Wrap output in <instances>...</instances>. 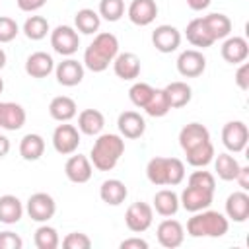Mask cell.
<instances>
[{
  "label": "cell",
  "mask_w": 249,
  "mask_h": 249,
  "mask_svg": "<svg viewBox=\"0 0 249 249\" xmlns=\"http://www.w3.org/2000/svg\"><path fill=\"white\" fill-rule=\"evenodd\" d=\"M220 53H222V58L226 62H230V64H241L249 56V43H247L245 37H237V35L226 37V41L222 43Z\"/></svg>",
  "instance_id": "cell-18"
},
{
  "label": "cell",
  "mask_w": 249,
  "mask_h": 249,
  "mask_svg": "<svg viewBox=\"0 0 249 249\" xmlns=\"http://www.w3.org/2000/svg\"><path fill=\"white\" fill-rule=\"evenodd\" d=\"M212 161H214V171L222 181H235V175L241 165L231 154H228V152L218 154V156H214Z\"/></svg>",
  "instance_id": "cell-34"
},
{
  "label": "cell",
  "mask_w": 249,
  "mask_h": 249,
  "mask_svg": "<svg viewBox=\"0 0 249 249\" xmlns=\"http://www.w3.org/2000/svg\"><path fill=\"white\" fill-rule=\"evenodd\" d=\"M2 91H4V80L0 78V93H2Z\"/></svg>",
  "instance_id": "cell-52"
},
{
  "label": "cell",
  "mask_w": 249,
  "mask_h": 249,
  "mask_svg": "<svg viewBox=\"0 0 249 249\" xmlns=\"http://www.w3.org/2000/svg\"><path fill=\"white\" fill-rule=\"evenodd\" d=\"M187 185L214 193V191H216V177H214L210 171H204L202 167H196V171H193V173L189 175V183H187Z\"/></svg>",
  "instance_id": "cell-41"
},
{
  "label": "cell",
  "mask_w": 249,
  "mask_h": 249,
  "mask_svg": "<svg viewBox=\"0 0 249 249\" xmlns=\"http://www.w3.org/2000/svg\"><path fill=\"white\" fill-rule=\"evenodd\" d=\"M6 66V53H4V49L0 47V70Z\"/></svg>",
  "instance_id": "cell-51"
},
{
  "label": "cell",
  "mask_w": 249,
  "mask_h": 249,
  "mask_svg": "<svg viewBox=\"0 0 249 249\" xmlns=\"http://www.w3.org/2000/svg\"><path fill=\"white\" fill-rule=\"evenodd\" d=\"M208 140H210V132L200 123H189L179 130V146L183 148V152H189Z\"/></svg>",
  "instance_id": "cell-19"
},
{
  "label": "cell",
  "mask_w": 249,
  "mask_h": 249,
  "mask_svg": "<svg viewBox=\"0 0 249 249\" xmlns=\"http://www.w3.org/2000/svg\"><path fill=\"white\" fill-rule=\"evenodd\" d=\"M156 237H158V243L165 249H175L183 243L185 239V228L181 222L177 220H171L169 216L165 220H161L158 224V230H156Z\"/></svg>",
  "instance_id": "cell-10"
},
{
  "label": "cell",
  "mask_w": 249,
  "mask_h": 249,
  "mask_svg": "<svg viewBox=\"0 0 249 249\" xmlns=\"http://www.w3.org/2000/svg\"><path fill=\"white\" fill-rule=\"evenodd\" d=\"M206 70V58L196 49H187L177 56V72L183 78H198Z\"/></svg>",
  "instance_id": "cell-12"
},
{
  "label": "cell",
  "mask_w": 249,
  "mask_h": 249,
  "mask_svg": "<svg viewBox=\"0 0 249 249\" xmlns=\"http://www.w3.org/2000/svg\"><path fill=\"white\" fill-rule=\"evenodd\" d=\"M25 208L21 204V200L16 195H2L0 196V222L6 226L18 224L23 216Z\"/></svg>",
  "instance_id": "cell-27"
},
{
  "label": "cell",
  "mask_w": 249,
  "mask_h": 249,
  "mask_svg": "<svg viewBox=\"0 0 249 249\" xmlns=\"http://www.w3.org/2000/svg\"><path fill=\"white\" fill-rule=\"evenodd\" d=\"M23 239L16 231H0V249H21Z\"/></svg>",
  "instance_id": "cell-44"
},
{
  "label": "cell",
  "mask_w": 249,
  "mask_h": 249,
  "mask_svg": "<svg viewBox=\"0 0 249 249\" xmlns=\"http://www.w3.org/2000/svg\"><path fill=\"white\" fill-rule=\"evenodd\" d=\"M235 181L239 183V187H241L243 191L249 189V165H241V167H239V171H237V175H235Z\"/></svg>",
  "instance_id": "cell-48"
},
{
  "label": "cell",
  "mask_w": 249,
  "mask_h": 249,
  "mask_svg": "<svg viewBox=\"0 0 249 249\" xmlns=\"http://www.w3.org/2000/svg\"><path fill=\"white\" fill-rule=\"evenodd\" d=\"M84 64L78 62L76 58H66L62 62H58L54 66V74H56V82L60 86H66V88H74L78 86L82 80H84Z\"/></svg>",
  "instance_id": "cell-15"
},
{
  "label": "cell",
  "mask_w": 249,
  "mask_h": 249,
  "mask_svg": "<svg viewBox=\"0 0 249 249\" xmlns=\"http://www.w3.org/2000/svg\"><path fill=\"white\" fill-rule=\"evenodd\" d=\"M235 84L239 89L247 91L249 89V64L247 62H241L239 68L235 70Z\"/></svg>",
  "instance_id": "cell-45"
},
{
  "label": "cell",
  "mask_w": 249,
  "mask_h": 249,
  "mask_svg": "<svg viewBox=\"0 0 249 249\" xmlns=\"http://www.w3.org/2000/svg\"><path fill=\"white\" fill-rule=\"evenodd\" d=\"M128 189L121 179H105L99 187V198L109 206H119L126 200Z\"/></svg>",
  "instance_id": "cell-23"
},
{
  "label": "cell",
  "mask_w": 249,
  "mask_h": 249,
  "mask_svg": "<svg viewBox=\"0 0 249 249\" xmlns=\"http://www.w3.org/2000/svg\"><path fill=\"white\" fill-rule=\"evenodd\" d=\"M33 241H35V247H37V249H56V247L60 245L58 231H56L53 226H47V222L41 224V226L35 230Z\"/></svg>",
  "instance_id": "cell-37"
},
{
  "label": "cell",
  "mask_w": 249,
  "mask_h": 249,
  "mask_svg": "<svg viewBox=\"0 0 249 249\" xmlns=\"http://www.w3.org/2000/svg\"><path fill=\"white\" fill-rule=\"evenodd\" d=\"M152 93H154V88L150 84H146V82H136L128 89V97H130L132 105L138 107V109H144L146 107V103L150 101Z\"/></svg>",
  "instance_id": "cell-40"
},
{
  "label": "cell",
  "mask_w": 249,
  "mask_h": 249,
  "mask_svg": "<svg viewBox=\"0 0 249 249\" xmlns=\"http://www.w3.org/2000/svg\"><path fill=\"white\" fill-rule=\"evenodd\" d=\"M25 212H27V216H29L33 222L45 224V222H49V220L54 216V212H56V202H54V198H53L49 193H33V195L27 198Z\"/></svg>",
  "instance_id": "cell-6"
},
{
  "label": "cell",
  "mask_w": 249,
  "mask_h": 249,
  "mask_svg": "<svg viewBox=\"0 0 249 249\" xmlns=\"http://www.w3.org/2000/svg\"><path fill=\"white\" fill-rule=\"evenodd\" d=\"M126 16L134 25H150L158 16V4L156 0H132L128 4Z\"/></svg>",
  "instance_id": "cell-16"
},
{
  "label": "cell",
  "mask_w": 249,
  "mask_h": 249,
  "mask_svg": "<svg viewBox=\"0 0 249 249\" xmlns=\"http://www.w3.org/2000/svg\"><path fill=\"white\" fill-rule=\"evenodd\" d=\"M64 173H66L68 181L82 185V183H88L91 179L93 165H91V161H89L88 156H82V154H74L72 156L70 154V158L64 163Z\"/></svg>",
  "instance_id": "cell-13"
},
{
  "label": "cell",
  "mask_w": 249,
  "mask_h": 249,
  "mask_svg": "<svg viewBox=\"0 0 249 249\" xmlns=\"http://www.w3.org/2000/svg\"><path fill=\"white\" fill-rule=\"evenodd\" d=\"M54 70V60L49 53L45 51H37L31 53L25 60V72L31 78H47L51 72Z\"/></svg>",
  "instance_id": "cell-21"
},
{
  "label": "cell",
  "mask_w": 249,
  "mask_h": 249,
  "mask_svg": "<svg viewBox=\"0 0 249 249\" xmlns=\"http://www.w3.org/2000/svg\"><path fill=\"white\" fill-rule=\"evenodd\" d=\"M146 177L158 187H175L185 179V163L179 158L156 156L146 165Z\"/></svg>",
  "instance_id": "cell-3"
},
{
  "label": "cell",
  "mask_w": 249,
  "mask_h": 249,
  "mask_svg": "<svg viewBox=\"0 0 249 249\" xmlns=\"http://www.w3.org/2000/svg\"><path fill=\"white\" fill-rule=\"evenodd\" d=\"M19 33V27L16 23L14 18H8V16H0V43H10L18 37Z\"/></svg>",
  "instance_id": "cell-43"
},
{
  "label": "cell",
  "mask_w": 249,
  "mask_h": 249,
  "mask_svg": "<svg viewBox=\"0 0 249 249\" xmlns=\"http://www.w3.org/2000/svg\"><path fill=\"white\" fill-rule=\"evenodd\" d=\"M62 247L64 249H89L91 239L84 231H72L62 239Z\"/></svg>",
  "instance_id": "cell-42"
},
{
  "label": "cell",
  "mask_w": 249,
  "mask_h": 249,
  "mask_svg": "<svg viewBox=\"0 0 249 249\" xmlns=\"http://www.w3.org/2000/svg\"><path fill=\"white\" fill-rule=\"evenodd\" d=\"M226 218L233 220L237 224H241L249 218V195L243 189L231 193L226 198Z\"/></svg>",
  "instance_id": "cell-20"
},
{
  "label": "cell",
  "mask_w": 249,
  "mask_h": 249,
  "mask_svg": "<svg viewBox=\"0 0 249 249\" xmlns=\"http://www.w3.org/2000/svg\"><path fill=\"white\" fill-rule=\"evenodd\" d=\"M202 23H204L206 31L210 33V37L214 39V43L230 37V33H231V19L226 14L212 12L208 16H202Z\"/></svg>",
  "instance_id": "cell-24"
},
{
  "label": "cell",
  "mask_w": 249,
  "mask_h": 249,
  "mask_svg": "<svg viewBox=\"0 0 249 249\" xmlns=\"http://www.w3.org/2000/svg\"><path fill=\"white\" fill-rule=\"evenodd\" d=\"M74 25H76V27H74L76 31H80V33H84V35H93V33L99 31L101 18H99V14H97L95 10H91V8H82V10H78L76 16H74Z\"/></svg>",
  "instance_id": "cell-31"
},
{
  "label": "cell",
  "mask_w": 249,
  "mask_h": 249,
  "mask_svg": "<svg viewBox=\"0 0 249 249\" xmlns=\"http://www.w3.org/2000/svg\"><path fill=\"white\" fill-rule=\"evenodd\" d=\"M216 152H214V144L208 140L189 152H185V158H187V163L193 165V167H206L212 160H214Z\"/></svg>",
  "instance_id": "cell-35"
},
{
  "label": "cell",
  "mask_w": 249,
  "mask_h": 249,
  "mask_svg": "<svg viewBox=\"0 0 249 249\" xmlns=\"http://www.w3.org/2000/svg\"><path fill=\"white\" fill-rule=\"evenodd\" d=\"M23 124H25V109L19 103L4 101L2 115H0V126L4 130H19Z\"/></svg>",
  "instance_id": "cell-26"
},
{
  "label": "cell",
  "mask_w": 249,
  "mask_h": 249,
  "mask_svg": "<svg viewBox=\"0 0 249 249\" xmlns=\"http://www.w3.org/2000/svg\"><path fill=\"white\" fill-rule=\"evenodd\" d=\"M97 14L107 21H119L124 16V0H99Z\"/></svg>",
  "instance_id": "cell-39"
},
{
  "label": "cell",
  "mask_w": 249,
  "mask_h": 249,
  "mask_svg": "<svg viewBox=\"0 0 249 249\" xmlns=\"http://www.w3.org/2000/svg\"><path fill=\"white\" fill-rule=\"evenodd\" d=\"M16 2L21 12H37L39 8L47 4V0H16Z\"/></svg>",
  "instance_id": "cell-46"
},
{
  "label": "cell",
  "mask_w": 249,
  "mask_h": 249,
  "mask_svg": "<svg viewBox=\"0 0 249 249\" xmlns=\"http://www.w3.org/2000/svg\"><path fill=\"white\" fill-rule=\"evenodd\" d=\"M144 111L150 115V117H165L169 111H171V105H169V99H167V95H165V89L161 88H154V93H152V97H150V101L146 103V107H144Z\"/></svg>",
  "instance_id": "cell-36"
},
{
  "label": "cell",
  "mask_w": 249,
  "mask_h": 249,
  "mask_svg": "<svg viewBox=\"0 0 249 249\" xmlns=\"http://www.w3.org/2000/svg\"><path fill=\"white\" fill-rule=\"evenodd\" d=\"M117 54H119V39L109 31H101L95 33L93 41L86 47L82 64L91 72H103L109 68V64L115 60Z\"/></svg>",
  "instance_id": "cell-1"
},
{
  "label": "cell",
  "mask_w": 249,
  "mask_h": 249,
  "mask_svg": "<svg viewBox=\"0 0 249 249\" xmlns=\"http://www.w3.org/2000/svg\"><path fill=\"white\" fill-rule=\"evenodd\" d=\"M123 154H124L123 136L105 132V134H97V140L93 142L89 152V161L97 171H111L119 163Z\"/></svg>",
  "instance_id": "cell-2"
},
{
  "label": "cell",
  "mask_w": 249,
  "mask_h": 249,
  "mask_svg": "<svg viewBox=\"0 0 249 249\" xmlns=\"http://www.w3.org/2000/svg\"><path fill=\"white\" fill-rule=\"evenodd\" d=\"M212 198H214V193L187 185L179 195V204L189 212H198L208 208L212 204Z\"/></svg>",
  "instance_id": "cell-14"
},
{
  "label": "cell",
  "mask_w": 249,
  "mask_h": 249,
  "mask_svg": "<svg viewBox=\"0 0 249 249\" xmlns=\"http://www.w3.org/2000/svg\"><path fill=\"white\" fill-rule=\"evenodd\" d=\"M163 89H165V95H167V99H169L171 109L185 107V105L191 101V97H193V89H191V86H189L187 82H181V80L167 84Z\"/></svg>",
  "instance_id": "cell-33"
},
{
  "label": "cell",
  "mask_w": 249,
  "mask_h": 249,
  "mask_svg": "<svg viewBox=\"0 0 249 249\" xmlns=\"http://www.w3.org/2000/svg\"><path fill=\"white\" fill-rule=\"evenodd\" d=\"M121 249H148V241L142 237H128L121 241Z\"/></svg>",
  "instance_id": "cell-47"
},
{
  "label": "cell",
  "mask_w": 249,
  "mask_h": 249,
  "mask_svg": "<svg viewBox=\"0 0 249 249\" xmlns=\"http://www.w3.org/2000/svg\"><path fill=\"white\" fill-rule=\"evenodd\" d=\"M103 126H105V117L97 109H84L78 115V130L82 134L97 136V134H101Z\"/></svg>",
  "instance_id": "cell-28"
},
{
  "label": "cell",
  "mask_w": 249,
  "mask_h": 249,
  "mask_svg": "<svg viewBox=\"0 0 249 249\" xmlns=\"http://www.w3.org/2000/svg\"><path fill=\"white\" fill-rule=\"evenodd\" d=\"M212 0H187V6L195 12H200V10H206L210 6Z\"/></svg>",
  "instance_id": "cell-49"
},
{
  "label": "cell",
  "mask_w": 249,
  "mask_h": 249,
  "mask_svg": "<svg viewBox=\"0 0 249 249\" xmlns=\"http://www.w3.org/2000/svg\"><path fill=\"white\" fill-rule=\"evenodd\" d=\"M80 146V130L78 126L74 124H68V123H62L54 128L53 132V148L62 154V156H70L78 150Z\"/></svg>",
  "instance_id": "cell-8"
},
{
  "label": "cell",
  "mask_w": 249,
  "mask_h": 249,
  "mask_svg": "<svg viewBox=\"0 0 249 249\" xmlns=\"http://www.w3.org/2000/svg\"><path fill=\"white\" fill-rule=\"evenodd\" d=\"M43 154H45V140H43L41 134L29 132V134H25L21 138V142H19V156L25 161H37Z\"/></svg>",
  "instance_id": "cell-30"
},
{
  "label": "cell",
  "mask_w": 249,
  "mask_h": 249,
  "mask_svg": "<svg viewBox=\"0 0 249 249\" xmlns=\"http://www.w3.org/2000/svg\"><path fill=\"white\" fill-rule=\"evenodd\" d=\"M113 70L121 80H136L140 76V58L134 53H119L113 60Z\"/></svg>",
  "instance_id": "cell-22"
},
{
  "label": "cell",
  "mask_w": 249,
  "mask_h": 249,
  "mask_svg": "<svg viewBox=\"0 0 249 249\" xmlns=\"http://www.w3.org/2000/svg\"><path fill=\"white\" fill-rule=\"evenodd\" d=\"M152 45L156 47V51H160L163 54L173 53L181 45V31L175 25L161 23L152 31Z\"/></svg>",
  "instance_id": "cell-11"
},
{
  "label": "cell",
  "mask_w": 249,
  "mask_h": 249,
  "mask_svg": "<svg viewBox=\"0 0 249 249\" xmlns=\"http://www.w3.org/2000/svg\"><path fill=\"white\" fill-rule=\"evenodd\" d=\"M117 126L123 138H140L146 132V121L140 113L136 111H123L117 119Z\"/></svg>",
  "instance_id": "cell-17"
},
{
  "label": "cell",
  "mask_w": 249,
  "mask_h": 249,
  "mask_svg": "<svg viewBox=\"0 0 249 249\" xmlns=\"http://www.w3.org/2000/svg\"><path fill=\"white\" fill-rule=\"evenodd\" d=\"M185 35H187V41L193 45V47H200V49H206L210 45H214V39L210 37V33L206 31L204 23H202V18H195L187 23V29H185Z\"/></svg>",
  "instance_id": "cell-32"
},
{
  "label": "cell",
  "mask_w": 249,
  "mask_h": 249,
  "mask_svg": "<svg viewBox=\"0 0 249 249\" xmlns=\"http://www.w3.org/2000/svg\"><path fill=\"white\" fill-rule=\"evenodd\" d=\"M230 230V220L218 210H198L187 220V233L191 237H222Z\"/></svg>",
  "instance_id": "cell-4"
},
{
  "label": "cell",
  "mask_w": 249,
  "mask_h": 249,
  "mask_svg": "<svg viewBox=\"0 0 249 249\" xmlns=\"http://www.w3.org/2000/svg\"><path fill=\"white\" fill-rule=\"evenodd\" d=\"M51 47L60 56H72L80 47V35L70 25H56L51 31Z\"/></svg>",
  "instance_id": "cell-5"
},
{
  "label": "cell",
  "mask_w": 249,
  "mask_h": 249,
  "mask_svg": "<svg viewBox=\"0 0 249 249\" xmlns=\"http://www.w3.org/2000/svg\"><path fill=\"white\" fill-rule=\"evenodd\" d=\"M154 210L160 214V216H175L177 210H179V195L173 191V189H161L154 195Z\"/></svg>",
  "instance_id": "cell-29"
},
{
  "label": "cell",
  "mask_w": 249,
  "mask_h": 249,
  "mask_svg": "<svg viewBox=\"0 0 249 249\" xmlns=\"http://www.w3.org/2000/svg\"><path fill=\"white\" fill-rule=\"evenodd\" d=\"M222 142L224 146L237 154V152H243L247 142H249V128L243 121H230L224 124L222 128Z\"/></svg>",
  "instance_id": "cell-9"
},
{
  "label": "cell",
  "mask_w": 249,
  "mask_h": 249,
  "mask_svg": "<svg viewBox=\"0 0 249 249\" xmlns=\"http://www.w3.org/2000/svg\"><path fill=\"white\" fill-rule=\"evenodd\" d=\"M78 113V105L68 95H56L49 103V115L58 123H68Z\"/></svg>",
  "instance_id": "cell-25"
},
{
  "label": "cell",
  "mask_w": 249,
  "mask_h": 249,
  "mask_svg": "<svg viewBox=\"0 0 249 249\" xmlns=\"http://www.w3.org/2000/svg\"><path fill=\"white\" fill-rule=\"evenodd\" d=\"M154 222V208L148 202H132L124 212V224L132 233L146 231Z\"/></svg>",
  "instance_id": "cell-7"
},
{
  "label": "cell",
  "mask_w": 249,
  "mask_h": 249,
  "mask_svg": "<svg viewBox=\"0 0 249 249\" xmlns=\"http://www.w3.org/2000/svg\"><path fill=\"white\" fill-rule=\"evenodd\" d=\"M49 31H51V29H49V21H47V18H43V16H29V18L23 21V33H25V37L31 39V41H41V39H45Z\"/></svg>",
  "instance_id": "cell-38"
},
{
  "label": "cell",
  "mask_w": 249,
  "mask_h": 249,
  "mask_svg": "<svg viewBox=\"0 0 249 249\" xmlns=\"http://www.w3.org/2000/svg\"><path fill=\"white\" fill-rule=\"evenodd\" d=\"M8 152H10V140H8V136L0 134V160L6 158Z\"/></svg>",
  "instance_id": "cell-50"
},
{
  "label": "cell",
  "mask_w": 249,
  "mask_h": 249,
  "mask_svg": "<svg viewBox=\"0 0 249 249\" xmlns=\"http://www.w3.org/2000/svg\"><path fill=\"white\" fill-rule=\"evenodd\" d=\"M2 103H4V101H0V115H2Z\"/></svg>",
  "instance_id": "cell-53"
}]
</instances>
